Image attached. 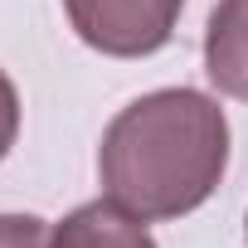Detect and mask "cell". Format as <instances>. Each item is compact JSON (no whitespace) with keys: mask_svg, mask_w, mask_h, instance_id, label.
Returning a JSON list of instances; mask_svg holds the SVG:
<instances>
[{"mask_svg":"<svg viewBox=\"0 0 248 248\" xmlns=\"http://www.w3.org/2000/svg\"><path fill=\"white\" fill-rule=\"evenodd\" d=\"M229 170V117L200 88H156L127 102L102 132V195L151 219L200 209Z\"/></svg>","mask_w":248,"mask_h":248,"instance_id":"6da1fadb","label":"cell"},{"mask_svg":"<svg viewBox=\"0 0 248 248\" xmlns=\"http://www.w3.org/2000/svg\"><path fill=\"white\" fill-rule=\"evenodd\" d=\"M73 34L107 59H146L170 44L185 0H63Z\"/></svg>","mask_w":248,"mask_h":248,"instance_id":"7a4b0ae2","label":"cell"},{"mask_svg":"<svg viewBox=\"0 0 248 248\" xmlns=\"http://www.w3.org/2000/svg\"><path fill=\"white\" fill-rule=\"evenodd\" d=\"M49 248H156L141 214L122 209L117 200H88L49 229Z\"/></svg>","mask_w":248,"mask_h":248,"instance_id":"3957f363","label":"cell"},{"mask_svg":"<svg viewBox=\"0 0 248 248\" xmlns=\"http://www.w3.org/2000/svg\"><path fill=\"white\" fill-rule=\"evenodd\" d=\"M204 73L224 97L248 102V0H219L204 30Z\"/></svg>","mask_w":248,"mask_h":248,"instance_id":"277c9868","label":"cell"},{"mask_svg":"<svg viewBox=\"0 0 248 248\" xmlns=\"http://www.w3.org/2000/svg\"><path fill=\"white\" fill-rule=\"evenodd\" d=\"M0 248H49V224L39 214H0Z\"/></svg>","mask_w":248,"mask_h":248,"instance_id":"5b68a950","label":"cell"},{"mask_svg":"<svg viewBox=\"0 0 248 248\" xmlns=\"http://www.w3.org/2000/svg\"><path fill=\"white\" fill-rule=\"evenodd\" d=\"M15 137H20V93H15V83H10V73L0 68V161L10 156V146H15Z\"/></svg>","mask_w":248,"mask_h":248,"instance_id":"8992f818","label":"cell"}]
</instances>
